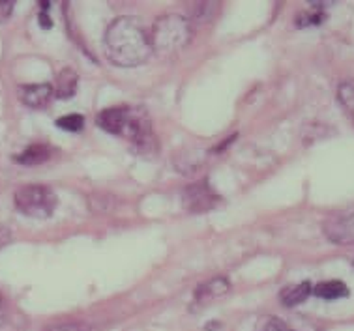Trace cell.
I'll return each mask as SVG.
<instances>
[{
  "instance_id": "52a82bcc",
  "label": "cell",
  "mask_w": 354,
  "mask_h": 331,
  "mask_svg": "<svg viewBox=\"0 0 354 331\" xmlns=\"http://www.w3.org/2000/svg\"><path fill=\"white\" fill-rule=\"evenodd\" d=\"M55 96L51 84H26L19 88L21 102L32 108H44Z\"/></svg>"
},
{
  "instance_id": "30bf717a",
  "label": "cell",
  "mask_w": 354,
  "mask_h": 331,
  "mask_svg": "<svg viewBox=\"0 0 354 331\" xmlns=\"http://www.w3.org/2000/svg\"><path fill=\"white\" fill-rule=\"evenodd\" d=\"M313 294L322 299H337L348 296V288L343 281H324L313 288Z\"/></svg>"
},
{
  "instance_id": "5b68a950",
  "label": "cell",
  "mask_w": 354,
  "mask_h": 331,
  "mask_svg": "<svg viewBox=\"0 0 354 331\" xmlns=\"http://www.w3.org/2000/svg\"><path fill=\"white\" fill-rule=\"evenodd\" d=\"M218 200L219 197L214 193L206 180L187 185L182 193V204L189 214H205V211L212 210Z\"/></svg>"
},
{
  "instance_id": "9c48e42d",
  "label": "cell",
  "mask_w": 354,
  "mask_h": 331,
  "mask_svg": "<svg viewBox=\"0 0 354 331\" xmlns=\"http://www.w3.org/2000/svg\"><path fill=\"white\" fill-rule=\"evenodd\" d=\"M313 292L311 288V283L304 281V283H298V285H290V287H285L279 294V299L285 307H295L300 305L302 301L309 298V294Z\"/></svg>"
},
{
  "instance_id": "ba28073f",
  "label": "cell",
  "mask_w": 354,
  "mask_h": 331,
  "mask_svg": "<svg viewBox=\"0 0 354 331\" xmlns=\"http://www.w3.org/2000/svg\"><path fill=\"white\" fill-rule=\"evenodd\" d=\"M77 73L71 70V68H64V70L57 75V86L53 88V92H55V96L60 97V100H68V97L75 96V92H77Z\"/></svg>"
},
{
  "instance_id": "6da1fadb",
  "label": "cell",
  "mask_w": 354,
  "mask_h": 331,
  "mask_svg": "<svg viewBox=\"0 0 354 331\" xmlns=\"http://www.w3.org/2000/svg\"><path fill=\"white\" fill-rule=\"evenodd\" d=\"M105 53L120 68L141 66L152 55L150 34L133 17H118L105 32Z\"/></svg>"
},
{
  "instance_id": "7a4b0ae2",
  "label": "cell",
  "mask_w": 354,
  "mask_h": 331,
  "mask_svg": "<svg viewBox=\"0 0 354 331\" xmlns=\"http://www.w3.org/2000/svg\"><path fill=\"white\" fill-rule=\"evenodd\" d=\"M192 39V25L187 19L180 15H163L156 21L152 34H150V44H152V51L163 53V55H171L184 49Z\"/></svg>"
},
{
  "instance_id": "9a60e30c",
  "label": "cell",
  "mask_w": 354,
  "mask_h": 331,
  "mask_svg": "<svg viewBox=\"0 0 354 331\" xmlns=\"http://www.w3.org/2000/svg\"><path fill=\"white\" fill-rule=\"evenodd\" d=\"M257 331H287V325L276 316H264L257 325Z\"/></svg>"
},
{
  "instance_id": "7c38bea8",
  "label": "cell",
  "mask_w": 354,
  "mask_h": 331,
  "mask_svg": "<svg viewBox=\"0 0 354 331\" xmlns=\"http://www.w3.org/2000/svg\"><path fill=\"white\" fill-rule=\"evenodd\" d=\"M229 290V281L225 277H218V279L208 281L206 285H201L195 292V298L197 299H210L218 298L221 294H225Z\"/></svg>"
},
{
  "instance_id": "e0dca14e",
  "label": "cell",
  "mask_w": 354,
  "mask_h": 331,
  "mask_svg": "<svg viewBox=\"0 0 354 331\" xmlns=\"http://www.w3.org/2000/svg\"><path fill=\"white\" fill-rule=\"evenodd\" d=\"M13 2L6 0V2H0V21H6V17L12 13Z\"/></svg>"
},
{
  "instance_id": "277c9868",
  "label": "cell",
  "mask_w": 354,
  "mask_h": 331,
  "mask_svg": "<svg viewBox=\"0 0 354 331\" xmlns=\"http://www.w3.org/2000/svg\"><path fill=\"white\" fill-rule=\"evenodd\" d=\"M324 236L335 245L354 243V204L332 211L322 225Z\"/></svg>"
},
{
  "instance_id": "3957f363",
  "label": "cell",
  "mask_w": 354,
  "mask_h": 331,
  "mask_svg": "<svg viewBox=\"0 0 354 331\" xmlns=\"http://www.w3.org/2000/svg\"><path fill=\"white\" fill-rule=\"evenodd\" d=\"M15 206L28 217H49L57 208V195L46 185H25L15 193Z\"/></svg>"
},
{
  "instance_id": "8992f818",
  "label": "cell",
  "mask_w": 354,
  "mask_h": 331,
  "mask_svg": "<svg viewBox=\"0 0 354 331\" xmlns=\"http://www.w3.org/2000/svg\"><path fill=\"white\" fill-rule=\"evenodd\" d=\"M129 113H131V107L103 108L102 113L96 116V124L109 133L124 135V131L128 128Z\"/></svg>"
},
{
  "instance_id": "4fadbf2b",
  "label": "cell",
  "mask_w": 354,
  "mask_h": 331,
  "mask_svg": "<svg viewBox=\"0 0 354 331\" xmlns=\"http://www.w3.org/2000/svg\"><path fill=\"white\" fill-rule=\"evenodd\" d=\"M337 97L351 118L354 120V83H342L337 88Z\"/></svg>"
},
{
  "instance_id": "5bb4252c",
  "label": "cell",
  "mask_w": 354,
  "mask_h": 331,
  "mask_svg": "<svg viewBox=\"0 0 354 331\" xmlns=\"http://www.w3.org/2000/svg\"><path fill=\"white\" fill-rule=\"evenodd\" d=\"M57 126L66 131H81L84 126V118L81 115H66L58 118Z\"/></svg>"
},
{
  "instance_id": "ac0fdd59",
  "label": "cell",
  "mask_w": 354,
  "mask_h": 331,
  "mask_svg": "<svg viewBox=\"0 0 354 331\" xmlns=\"http://www.w3.org/2000/svg\"><path fill=\"white\" fill-rule=\"evenodd\" d=\"M39 25L44 26V28H51V26H53L51 19H49V15H47L46 12L39 13Z\"/></svg>"
},
{
  "instance_id": "8fae6325",
  "label": "cell",
  "mask_w": 354,
  "mask_h": 331,
  "mask_svg": "<svg viewBox=\"0 0 354 331\" xmlns=\"http://www.w3.org/2000/svg\"><path fill=\"white\" fill-rule=\"evenodd\" d=\"M49 155H51V150L46 144H32V146L26 148L25 152L19 153L15 161L21 165H39V163L49 160Z\"/></svg>"
},
{
  "instance_id": "2e32d148",
  "label": "cell",
  "mask_w": 354,
  "mask_h": 331,
  "mask_svg": "<svg viewBox=\"0 0 354 331\" xmlns=\"http://www.w3.org/2000/svg\"><path fill=\"white\" fill-rule=\"evenodd\" d=\"M46 331H92L91 325L84 322H62V324L49 325Z\"/></svg>"
}]
</instances>
